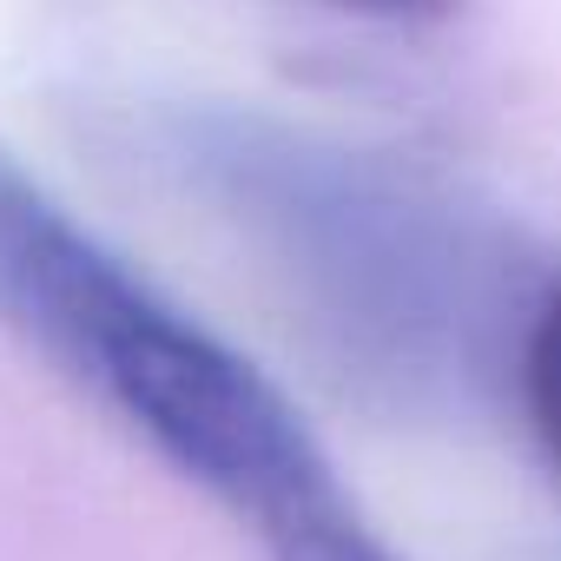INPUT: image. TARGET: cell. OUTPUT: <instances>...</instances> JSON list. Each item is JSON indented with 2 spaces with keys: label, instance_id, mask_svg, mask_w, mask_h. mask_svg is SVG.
Returning <instances> with one entry per match:
<instances>
[{
  "label": "cell",
  "instance_id": "6da1fadb",
  "mask_svg": "<svg viewBox=\"0 0 561 561\" xmlns=\"http://www.w3.org/2000/svg\"><path fill=\"white\" fill-rule=\"evenodd\" d=\"M113 146L244 264L351 403L456 423L515 390L548 277L522 231L443 172L218 100L126 106Z\"/></svg>",
  "mask_w": 561,
  "mask_h": 561
},
{
  "label": "cell",
  "instance_id": "7a4b0ae2",
  "mask_svg": "<svg viewBox=\"0 0 561 561\" xmlns=\"http://www.w3.org/2000/svg\"><path fill=\"white\" fill-rule=\"evenodd\" d=\"M0 324L218 502L264 561L364 528L324 443L244 351L0 152Z\"/></svg>",
  "mask_w": 561,
  "mask_h": 561
},
{
  "label": "cell",
  "instance_id": "3957f363",
  "mask_svg": "<svg viewBox=\"0 0 561 561\" xmlns=\"http://www.w3.org/2000/svg\"><path fill=\"white\" fill-rule=\"evenodd\" d=\"M508 397H515L535 449L561 476V271L548 277L541 298H535V318L522 331V357H515V390Z\"/></svg>",
  "mask_w": 561,
  "mask_h": 561
},
{
  "label": "cell",
  "instance_id": "277c9868",
  "mask_svg": "<svg viewBox=\"0 0 561 561\" xmlns=\"http://www.w3.org/2000/svg\"><path fill=\"white\" fill-rule=\"evenodd\" d=\"M324 8L370 14V21H436V14H449V8H456V0H324Z\"/></svg>",
  "mask_w": 561,
  "mask_h": 561
},
{
  "label": "cell",
  "instance_id": "5b68a950",
  "mask_svg": "<svg viewBox=\"0 0 561 561\" xmlns=\"http://www.w3.org/2000/svg\"><path fill=\"white\" fill-rule=\"evenodd\" d=\"M298 561H390V548L370 528H351V535H337V541H324V548H311Z\"/></svg>",
  "mask_w": 561,
  "mask_h": 561
}]
</instances>
